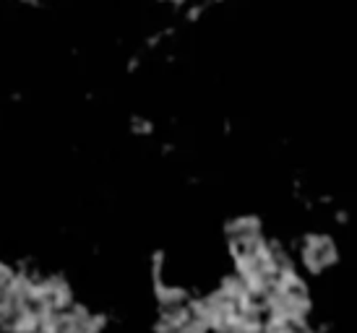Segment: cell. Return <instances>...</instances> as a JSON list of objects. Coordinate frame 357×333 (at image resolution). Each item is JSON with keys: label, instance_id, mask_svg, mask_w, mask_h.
<instances>
[{"label": "cell", "instance_id": "6da1fadb", "mask_svg": "<svg viewBox=\"0 0 357 333\" xmlns=\"http://www.w3.org/2000/svg\"><path fill=\"white\" fill-rule=\"evenodd\" d=\"M303 261L313 274L326 271L328 265L337 263V245L328 237H310L303 247Z\"/></svg>", "mask_w": 357, "mask_h": 333}]
</instances>
